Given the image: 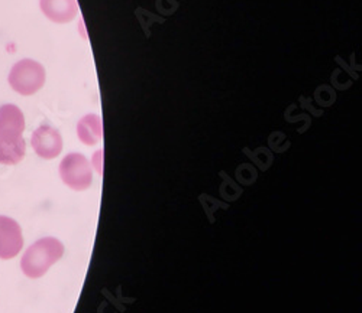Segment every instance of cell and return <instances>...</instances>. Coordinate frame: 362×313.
<instances>
[{
  "label": "cell",
  "instance_id": "6da1fadb",
  "mask_svg": "<svg viewBox=\"0 0 362 313\" xmlns=\"http://www.w3.org/2000/svg\"><path fill=\"white\" fill-rule=\"evenodd\" d=\"M63 243L54 237H45L35 241L26 250L21 260V269L26 277L40 278L63 257Z\"/></svg>",
  "mask_w": 362,
  "mask_h": 313
},
{
  "label": "cell",
  "instance_id": "7a4b0ae2",
  "mask_svg": "<svg viewBox=\"0 0 362 313\" xmlns=\"http://www.w3.org/2000/svg\"><path fill=\"white\" fill-rule=\"evenodd\" d=\"M45 68L34 59H22L9 73V85L21 96H33L45 84Z\"/></svg>",
  "mask_w": 362,
  "mask_h": 313
},
{
  "label": "cell",
  "instance_id": "3957f363",
  "mask_svg": "<svg viewBox=\"0 0 362 313\" xmlns=\"http://www.w3.org/2000/svg\"><path fill=\"white\" fill-rule=\"evenodd\" d=\"M59 176L74 191H86L93 182L90 162L81 153H70L59 164Z\"/></svg>",
  "mask_w": 362,
  "mask_h": 313
},
{
  "label": "cell",
  "instance_id": "277c9868",
  "mask_svg": "<svg viewBox=\"0 0 362 313\" xmlns=\"http://www.w3.org/2000/svg\"><path fill=\"white\" fill-rule=\"evenodd\" d=\"M23 247L21 226L13 218L0 215V259L11 260L16 257Z\"/></svg>",
  "mask_w": 362,
  "mask_h": 313
},
{
  "label": "cell",
  "instance_id": "5b68a950",
  "mask_svg": "<svg viewBox=\"0 0 362 313\" xmlns=\"http://www.w3.org/2000/svg\"><path fill=\"white\" fill-rule=\"evenodd\" d=\"M25 130V117L15 104L0 107V142L15 143L22 140Z\"/></svg>",
  "mask_w": 362,
  "mask_h": 313
},
{
  "label": "cell",
  "instance_id": "8992f818",
  "mask_svg": "<svg viewBox=\"0 0 362 313\" xmlns=\"http://www.w3.org/2000/svg\"><path fill=\"white\" fill-rule=\"evenodd\" d=\"M31 145L40 158L54 159L63 150V137L57 129L42 124L33 133Z\"/></svg>",
  "mask_w": 362,
  "mask_h": 313
},
{
  "label": "cell",
  "instance_id": "52a82bcc",
  "mask_svg": "<svg viewBox=\"0 0 362 313\" xmlns=\"http://www.w3.org/2000/svg\"><path fill=\"white\" fill-rule=\"evenodd\" d=\"M42 13L55 23L71 22L77 13L76 0H41Z\"/></svg>",
  "mask_w": 362,
  "mask_h": 313
},
{
  "label": "cell",
  "instance_id": "ba28073f",
  "mask_svg": "<svg viewBox=\"0 0 362 313\" xmlns=\"http://www.w3.org/2000/svg\"><path fill=\"white\" fill-rule=\"evenodd\" d=\"M77 136L87 145L93 146L103 137V124L98 114H87L77 124Z\"/></svg>",
  "mask_w": 362,
  "mask_h": 313
},
{
  "label": "cell",
  "instance_id": "9c48e42d",
  "mask_svg": "<svg viewBox=\"0 0 362 313\" xmlns=\"http://www.w3.org/2000/svg\"><path fill=\"white\" fill-rule=\"evenodd\" d=\"M25 153L26 143L23 139L15 143L0 142V164L2 165H18L23 161Z\"/></svg>",
  "mask_w": 362,
  "mask_h": 313
}]
</instances>
